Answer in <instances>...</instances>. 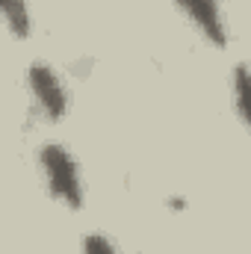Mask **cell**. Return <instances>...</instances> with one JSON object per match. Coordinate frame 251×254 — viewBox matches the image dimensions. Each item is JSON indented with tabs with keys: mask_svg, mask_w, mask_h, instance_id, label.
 I'll return each mask as SVG.
<instances>
[{
	"mask_svg": "<svg viewBox=\"0 0 251 254\" xmlns=\"http://www.w3.org/2000/svg\"><path fill=\"white\" fill-rule=\"evenodd\" d=\"M83 254H119V249H116V243L107 234L92 231V234L83 237Z\"/></svg>",
	"mask_w": 251,
	"mask_h": 254,
	"instance_id": "6",
	"label": "cell"
},
{
	"mask_svg": "<svg viewBox=\"0 0 251 254\" xmlns=\"http://www.w3.org/2000/svg\"><path fill=\"white\" fill-rule=\"evenodd\" d=\"M175 6L189 18V24L213 45V48H225L228 45V24L222 15L219 0H175Z\"/></svg>",
	"mask_w": 251,
	"mask_h": 254,
	"instance_id": "3",
	"label": "cell"
},
{
	"mask_svg": "<svg viewBox=\"0 0 251 254\" xmlns=\"http://www.w3.org/2000/svg\"><path fill=\"white\" fill-rule=\"evenodd\" d=\"M27 89H30V98H33L36 110L42 113V119H48V122L65 119V113L71 107L68 86H65L63 74L51 63L36 60L27 65Z\"/></svg>",
	"mask_w": 251,
	"mask_h": 254,
	"instance_id": "2",
	"label": "cell"
},
{
	"mask_svg": "<svg viewBox=\"0 0 251 254\" xmlns=\"http://www.w3.org/2000/svg\"><path fill=\"white\" fill-rule=\"evenodd\" d=\"M231 92H234V107L243 119V125L251 133V68L249 65H237L231 74Z\"/></svg>",
	"mask_w": 251,
	"mask_h": 254,
	"instance_id": "5",
	"label": "cell"
},
{
	"mask_svg": "<svg viewBox=\"0 0 251 254\" xmlns=\"http://www.w3.org/2000/svg\"><path fill=\"white\" fill-rule=\"evenodd\" d=\"M0 15H3V24H6L12 39H27L30 36L33 18H30V3L27 0H0Z\"/></svg>",
	"mask_w": 251,
	"mask_h": 254,
	"instance_id": "4",
	"label": "cell"
},
{
	"mask_svg": "<svg viewBox=\"0 0 251 254\" xmlns=\"http://www.w3.org/2000/svg\"><path fill=\"white\" fill-rule=\"evenodd\" d=\"M39 172L51 195L68 210L83 207V178L74 154L60 142H45L39 148Z\"/></svg>",
	"mask_w": 251,
	"mask_h": 254,
	"instance_id": "1",
	"label": "cell"
}]
</instances>
